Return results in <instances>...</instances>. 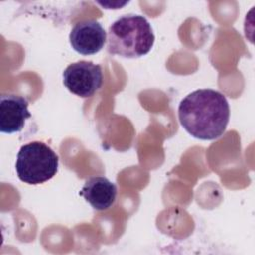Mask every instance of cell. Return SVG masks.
<instances>
[{
  "mask_svg": "<svg viewBox=\"0 0 255 255\" xmlns=\"http://www.w3.org/2000/svg\"><path fill=\"white\" fill-rule=\"evenodd\" d=\"M19 179L31 185L44 183L58 172L57 153L42 141H32L21 146L16 159Z\"/></svg>",
  "mask_w": 255,
  "mask_h": 255,
  "instance_id": "3",
  "label": "cell"
},
{
  "mask_svg": "<svg viewBox=\"0 0 255 255\" xmlns=\"http://www.w3.org/2000/svg\"><path fill=\"white\" fill-rule=\"evenodd\" d=\"M69 40L77 53L88 56L97 54L104 48L107 34L98 21L85 20L75 24L70 32Z\"/></svg>",
  "mask_w": 255,
  "mask_h": 255,
  "instance_id": "5",
  "label": "cell"
},
{
  "mask_svg": "<svg viewBox=\"0 0 255 255\" xmlns=\"http://www.w3.org/2000/svg\"><path fill=\"white\" fill-rule=\"evenodd\" d=\"M117 186L105 176L89 178L83 185L80 195L96 210L110 208L117 197Z\"/></svg>",
  "mask_w": 255,
  "mask_h": 255,
  "instance_id": "7",
  "label": "cell"
},
{
  "mask_svg": "<svg viewBox=\"0 0 255 255\" xmlns=\"http://www.w3.org/2000/svg\"><path fill=\"white\" fill-rule=\"evenodd\" d=\"M108 52L123 58H139L149 53L154 34L147 19L128 14L117 19L108 31Z\"/></svg>",
  "mask_w": 255,
  "mask_h": 255,
  "instance_id": "2",
  "label": "cell"
},
{
  "mask_svg": "<svg viewBox=\"0 0 255 255\" xmlns=\"http://www.w3.org/2000/svg\"><path fill=\"white\" fill-rule=\"evenodd\" d=\"M103 80L101 66L90 61L73 63L63 72L65 87L81 98L92 97L102 87Z\"/></svg>",
  "mask_w": 255,
  "mask_h": 255,
  "instance_id": "4",
  "label": "cell"
},
{
  "mask_svg": "<svg viewBox=\"0 0 255 255\" xmlns=\"http://www.w3.org/2000/svg\"><path fill=\"white\" fill-rule=\"evenodd\" d=\"M230 109L226 97L212 89H199L181 100L178 120L193 137L212 140L223 134L229 123Z\"/></svg>",
  "mask_w": 255,
  "mask_h": 255,
  "instance_id": "1",
  "label": "cell"
},
{
  "mask_svg": "<svg viewBox=\"0 0 255 255\" xmlns=\"http://www.w3.org/2000/svg\"><path fill=\"white\" fill-rule=\"evenodd\" d=\"M28 100L22 96L7 94L0 97V131L14 133L23 129L31 118Z\"/></svg>",
  "mask_w": 255,
  "mask_h": 255,
  "instance_id": "6",
  "label": "cell"
}]
</instances>
